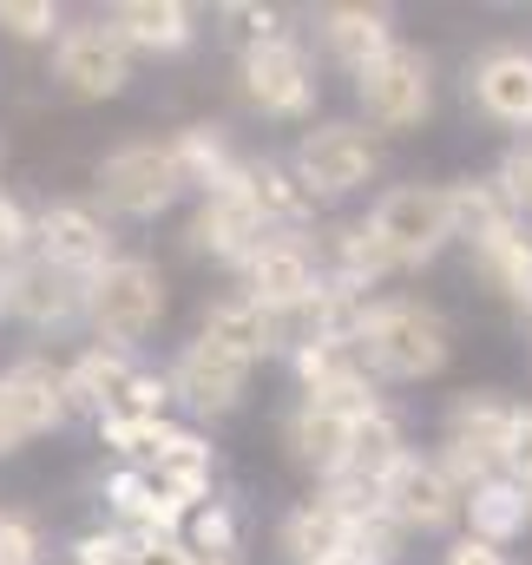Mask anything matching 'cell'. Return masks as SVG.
Here are the masks:
<instances>
[{
  "instance_id": "cell-1",
  "label": "cell",
  "mask_w": 532,
  "mask_h": 565,
  "mask_svg": "<svg viewBox=\"0 0 532 565\" xmlns=\"http://www.w3.org/2000/svg\"><path fill=\"white\" fill-rule=\"evenodd\" d=\"M355 355L389 375V382H421L447 369V322L427 302H369V322L355 335Z\"/></svg>"
},
{
  "instance_id": "cell-2",
  "label": "cell",
  "mask_w": 532,
  "mask_h": 565,
  "mask_svg": "<svg viewBox=\"0 0 532 565\" xmlns=\"http://www.w3.org/2000/svg\"><path fill=\"white\" fill-rule=\"evenodd\" d=\"M86 316L106 335V349L145 342L158 329V316H164V277L145 257H113L99 277L86 282Z\"/></svg>"
},
{
  "instance_id": "cell-3",
  "label": "cell",
  "mask_w": 532,
  "mask_h": 565,
  "mask_svg": "<svg viewBox=\"0 0 532 565\" xmlns=\"http://www.w3.org/2000/svg\"><path fill=\"white\" fill-rule=\"evenodd\" d=\"M513 422H520V408L513 402H500V395H460L454 408H447V480L454 487H480V480H493V467H507V447H513Z\"/></svg>"
},
{
  "instance_id": "cell-4",
  "label": "cell",
  "mask_w": 532,
  "mask_h": 565,
  "mask_svg": "<svg viewBox=\"0 0 532 565\" xmlns=\"http://www.w3.org/2000/svg\"><path fill=\"white\" fill-rule=\"evenodd\" d=\"M178 191H184V178H178L171 145L132 139V145H119V151L99 158V198H106V211H119V217H158Z\"/></svg>"
},
{
  "instance_id": "cell-5",
  "label": "cell",
  "mask_w": 532,
  "mask_h": 565,
  "mask_svg": "<svg viewBox=\"0 0 532 565\" xmlns=\"http://www.w3.org/2000/svg\"><path fill=\"white\" fill-rule=\"evenodd\" d=\"M369 231L382 237V250L395 257V270L427 264L447 237H454V217H447V191L434 184H395L375 211H369Z\"/></svg>"
},
{
  "instance_id": "cell-6",
  "label": "cell",
  "mask_w": 532,
  "mask_h": 565,
  "mask_svg": "<svg viewBox=\"0 0 532 565\" xmlns=\"http://www.w3.org/2000/svg\"><path fill=\"white\" fill-rule=\"evenodd\" d=\"M355 93H362V113H369L382 132H407V126H421V119H427V106H434L427 53H414V46L382 53L369 73H355Z\"/></svg>"
},
{
  "instance_id": "cell-7",
  "label": "cell",
  "mask_w": 532,
  "mask_h": 565,
  "mask_svg": "<svg viewBox=\"0 0 532 565\" xmlns=\"http://www.w3.org/2000/svg\"><path fill=\"white\" fill-rule=\"evenodd\" d=\"M244 93H251V106L269 113V119H302V113L316 106L309 53H302L289 33L251 40V53H244Z\"/></svg>"
},
{
  "instance_id": "cell-8",
  "label": "cell",
  "mask_w": 532,
  "mask_h": 565,
  "mask_svg": "<svg viewBox=\"0 0 532 565\" xmlns=\"http://www.w3.org/2000/svg\"><path fill=\"white\" fill-rule=\"evenodd\" d=\"M369 178H375V139L355 126H316L296 145V184L309 198H342V191H362Z\"/></svg>"
},
{
  "instance_id": "cell-9",
  "label": "cell",
  "mask_w": 532,
  "mask_h": 565,
  "mask_svg": "<svg viewBox=\"0 0 532 565\" xmlns=\"http://www.w3.org/2000/svg\"><path fill=\"white\" fill-rule=\"evenodd\" d=\"M264 217H257V204H251V191H244V164H231L211 191H204V204H198V217H191V244L198 250H211V257H224V264H244L257 244H264Z\"/></svg>"
},
{
  "instance_id": "cell-10",
  "label": "cell",
  "mask_w": 532,
  "mask_h": 565,
  "mask_svg": "<svg viewBox=\"0 0 532 565\" xmlns=\"http://www.w3.org/2000/svg\"><path fill=\"white\" fill-rule=\"evenodd\" d=\"M53 73L79 99H113L132 79V53H126V40L113 26H66L60 53H53Z\"/></svg>"
},
{
  "instance_id": "cell-11",
  "label": "cell",
  "mask_w": 532,
  "mask_h": 565,
  "mask_svg": "<svg viewBox=\"0 0 532 565\" xmlns=\"http://www.w3.org/2000/svg\"><path fill=\"white\" fill-rule=\"evenodd\" d=\"M33 237H40V264H53V270H66V277H79V282H93L113 264V231L86 204H53L33 224Z\"/></svg>"
},
{
  "instance_id": "cell-12",
  "label": "cell",
  "mask_w": 532,
  "mask_h": 565,
  "mask_svg": "<svg viewBox=\"0 0 532 565\" xmlns=\"http://www.w3.org/2000/svg\"><path fill=\"white\" fill-rule=\"evenodd\" d=\"M244 388H251V362L244 355H231V349H217V342H184V355H178V369H171V395H184L198 415H231V408H244Z\"/></svg>"
},
{
  "instance_id": "cell-13",
  "label": "cell",
  "mask_w": 532,
  "mask_h": 565,
  "mask_svg": "<svg viewBox=\"0 0 532 565\" xmlns=\"http://www.w3.org/2000/svg\"><path fill=\"white\" fill-rule=\"evenodd\" d=\"M382 507L395 513V526H421V533H440V526H454L460 520V487L447 480V467L440 460H401L395 473H389V487H382Z\"/></svg>"
},
{
  "instance_id": "cell-14",
  "label": "cell",
  "mask_w": 532,
  "mask_h": 565,
  "mask_svg": "<svg viewBox=\"0 0 532 565\" xmlns=\"http://www.w3.org/2000/svg\"><path fill=\"white\" fill-rule=\"evenodd\" d=\"M0 422L13 427L20 440L60 427L66 422V369H46V362L7 369V375H0Z\"/></svg>"
},
{
  "instance_id": "cell-15",
  "label": "cell",
  "mask_w": 532,
  "mask_h": 565,
  "mask_svg": "<svg viewBox=\"0 0 532 565\" xmlns=\"http://www.w3.org/2000/svg\"><path fill=\"white\" fill-rule=\"evenodd\" d=\"M244 277H251V296L264 302L269 316H289V309H302L309 296H316V264H309V250L302 244H289V237H264L251 257H244Z\"/></svg>"
},
{
  "instance_id": "cell-16",
  "label": "cell",
  "mask_w": 532,
  "mask_h": 565,
  "mask_svg": "<svg viewBox=\"0 0 532 565\" xmlns=\"http://www.w3.org/2000/svg\"><path fill=\"white\" fill-rule=\"evenodd\" d=\"M7 309L26 316L33 329H60V322H73L86 309V282L53 270V264H20L7 277Z\"/></svg>"
},
{
  "instance_id": "cell-17",
  "label": "cell",
  "mask_w": 532,
  "mask_h": 565,
  "mask_svg": "<svg viewBox=\"0 0 532 565\" xmlns=\"http://www.w3.org/2000/svg\"><path fill=\"white\" fill-rule=\"evenodd\" d=\"M474 99L500 126H532V53L526 46H493L474 66Z\"/></svg>"
},
{
  "instance_id": "cell-18",
  "label": "cell",
  "mask_w": 532,
  "mask_h": 565,
  "mask_svg": "<svg viewBox=\"0 0 532 565\" xmlns=\"http://www.w3.org/2000/svg\"><path fill=\"white\" fill-rule=\"evenodd\" d=\"M145 480H151V493L158 500H171V507H198L204 500V487H211V447L198 440V434H164V447L145 460Z\"/></svg>"
},
{
  "instance_id": "cell-19",
  "label": "cell",
  "mask_w": 532,
  "mask_h": 565,
  "mask_svg": "<svg viewBox=\"0 0 532 565\" xmlns=\"http://www.w3.org/2000/svg\"><path fill=\"white\" fill-rule=\"evenodd\" d=\"M204 342H217V349L257 362V355H269V349L283 342V329H276V316H269L264 302L244 289V296H224V302L204 309Z\"/></svg>"
},
{
  "instance_id": "cell-20",
  "label": "cell",
  "mask_w": 532,
  "mask_h": 565,
  "mask_svg": "<svg viewBox=\"0 0 532 565\" xmlns=\"http://www.w3.org/2000/svg\"><path fill=\"white\" fill-rule=\"evenodd\" d=\"M322 40L349 73H369L382 53H395V26L382 7H329L322 13Z\"/></svg>"
},
{
  "instance_id": "cell-21",
  "label": "cell",
  "mask_w": 532,
  "mask_h": 565,
  "mask_svg": "<svg viewBox=\"0 0 532 565\" xmlns=\"http://www.w3.org/2000/svg\"><path fill=\"white\" fill-rule=\"evenodd\" d=\"M113 33L126 40V53L145 46V53H178V46H191V7H178V0H126L119 13H113Z\"/></svg>"
},
{
  "instance_id": "cell-22",
  "label": "cell",
  "mask_w": 532,
  "mask_h": 565,
  "mask_svg": "<svg viewBox=\"0 0 532 565\" xmlns=\"http://www.w3.org/2000/svg\"><path fill=\"white\" fill-rule=\"evenodd\" d=\"M283 546L296 553L302 565H336L349 559V513L336 500H309L283 520Z\"/></svg>"
},
{
  "instance_id": "cell-23",
  "label": "cell",
  "mask_w": 532,
  "mask_h": 565,
  "mask_svg": "<svg viewBox=\"0 0 532 565\" xmlns=\"http://www.w3.org/2000/svg\"><path fill=\"white\" fill-rule=\"evenodd\" d=\"M349 440H355V422H342V415H329V408H296V422H289V447H296V460L302 467H316V473H342V460H349Z\"/></svg>"
},
{
  "instance_id": "cell-24",
  "label": "cell",
  "mask_w": 532,
  "mask_h": 565,
  "mask_svg": "<svg viewBox=\"0 0 532 565\" xmlns=\"http://www.w3.org/2000/svg\"><path fill=\"white\" fill-rule=\"evenodd\" d=\"M474 264H480V277L493 282L500 296H513L520 309H532V237H520V224L480 237L474 244Z\"/></svg>"
},
{
  "instance_id": "cell-25",
  "label": "cell",
  "mask_w": 532,
  "mask_h": 565,
  "mask_svg": "<svg viewBox=\"0 0 532 565\" xmlns=\"http://www.w3.org/2000/svg\"><path fill=\"white\" fill-rule=\"evenodd\" d=\"M126 382H132V362H126L119 349H86V355L66 369V408H99V415H113V402H119Z\"/></svg>"
},
{
  "instance_id": "cell-26",
  "label": "cell",
  "mask_w": 532,
  "mask_h": 565,
  "mask_svg": "<svg viewBox=\"0 0 532 565\" xmlns=\"http://www.w3.org/2000/svg\"><path fill=\"white\" fill-rule=\"evenodd\" d=\"M460 507L474 513V540H487V546H507L526 526V487H513V480H480L460 493Z\"/></svg>"
},
{
  "instance_id": "cell-27",
  "label": "cell",
  "mask_w": 532,
  "mask_h": 565,
  "mask_svg": "<svg viewBox=\"0 0 532 565\" xmlns=\"http://www.w3.org/2000/svg\"><path fill=\"white\" fill-rule=\"evenodd\" d=\"M447 217H454V237L480 244V237H493V231L513 224V204L500 198V184H454L447 191Z\"/></svg>"
},
{
  "instance_id": "cell-28",
  "label": "cell",
  "mask_w": 532,
  "mask_h": 565,
  "mask_svg": "<svg viewBox=\"0 0 532 565\" xmlns=\"http://www.w3.org/2000/svg\"><path fill=\"white\" fill-rule=\"evenodd\" d=\"M171 158H178V178H184V184H198V191H211V184L237 164L217 126H184V132L171 139Z\"/></svg>"
},
{
  "instance_id": "cell-29",
  "label": "cell",
  "mask_w": 532,
  "mask_h": 565,
  "mask_svg": "<svg viewBox=\"0 0 532 565\" xmlns=\"http://www.w3.org/2000/svg\"><path fill=\"white\" fill-rule=\"evenodd\" d=\"M244 191H251V204H257V217H283V224H296V217H309V191L283 171V164H244Z\"/></svg>"
},
{
  "instance_id": "cell-30",
  "label": "cell",
  "mask_w": 532,
  "mask_h": 565,
  "mask_svg": "<svg viewBox=\"0 0 532 565\" xmlns=\"http://www.w3.org/2000/svg\"><path fill=\"white\" fill-rule=\"evenodd\" d=\"M336 257H342V277L362 282V289H369L375 277H389V270H395V257L382 250V237H375L369 224H349V231L336 237Z\"/></svg>"
},
{
  "instance_id": "cell-31",
  "label": "cell",
  "mask_w": 532,
  "mask_h": 565,
  "mask_svg": "<svg viewBox=\"0 0 532 565\" xmlns=\"http://www.w3.org/2000/svg\"><path fill=\"white\" fill-rule=\"evenodd\" d=\"M99 434L119 447V454H132V460H151L158 447H164V422H138V415H99Z\"/></svg>"
},
{
  "instance_id": "cell-32",
  "label": "cell",
  "mask_w": 532,
  "mask_h": 565,
  "mask_svg": "<svg viewBox=\"0 0 532 565\" xmlns=\"http://www.w3.org/2000/svg\"><path fill=\"white\" fill-rule=\"evenodd\" d=\"M0 26L13 40H46L60 26V7L53 0H0Z\"/></svg>"
},
{
  "instance_id": "cell-33",
  "label": "cell",
  "mask_w": 532,
  "mask_h": 565,
  "mask_svg": "<svg viewBox=\"0 0 532 565\" xmlns=\"http://www.w3.org/2000/svg\"><path fill=\"white\" fill-rule=\"evenodd\" d=\"M500 198H507L513 211H532V139L507 151V164H500Z\"/></svg>"
},
{
  "instance_id": "cell-34",
  "label": "cell",
  "mask_w": 532,
  "mask_h": 565,
  "mask_svg": "<svg viewBox=\"0 0 532 565\" xmlns=\"http://www.w3.org/2000/svg\"><path fill=\"white\" fill-rule=\"evenodd\" d=\"M138 546L126 533H86L79 546H73V565H132Z\"/></svg>"
},
{
  "instance_id": "cell-35",
  "label": "cell",
  "mask_w": 532,
  "mask_h": 565,
  "mask_svg": "<svg viewBox=\"0 0 532 565\" xmlns=\"http://www.w3.org/2000/svg\"><path fill=\"white\" fill-rule=\"evenodd\" d=\"M0 565H40V533L20 513H0Z\"/></svg>"
},
{
  "instance_id": "cell-36",
  "label": "cell",
  "mask_w": 532,
  "mask_h": 565,
  "mask_svg": "<svg viewBox=\"0 0 532 565\" xmlns=\"http://www.w3.org/2000/svg\"><path fill=\"white\" fill-rule=\"evenodd\" d=\"M26 237H33V217L0 191V257H20V250H26Z\"/></svg>"
},
{
  "instance_id": "cell-37",
  "label": "cell",
  "mask_w": 532,
  "mask_h": 565,
  "mask_svg": "<svg viewBox=\"0 0 532 565\" xmlns=\"http://www.w3.org/2000/svg\"><path fill=\"white\" fill-rule=\"evenodd\" d=\"M231 540H237V526H231V513H224V507L198 513V546H191V553H231Z\"/></svg>"
},
{
  "instance_id": "cell-38",
  "label": "cell",
  "mask_w": 532,
  "mask_h": 565,
  "mask_svg": "<svg viewBox=\"0 0 532 565\" xmlns=\"http://www.w3.org/2000/svg\"><path fill=\"white\" fill-rule=\"evenodd\" d=\"M507 467L532 480V408H520V422H513V447H507Z\"/></svg>"
},
{
  "instance_id": "cell-39",
  "label": "cell",
  "mask_w": 532,
  "mask_h": 565,
  "mask_svg": "<svg viewBox=\"0 0 532 565\" xmlns=\"http://www.w3.org/2000/svg\"><path fill=\"white\" fill-rule=\"evenodd\" d=\"M447 565H507V553H500V546H487V540H474V533H467V540H460V546H454V553H447Z\"/></svg>"
},
{
  "instance_id": "cell-40",
  "label": "cell",
  "mask_w": 532,
  "mask_h": 565,
  "mask_svg": "<svg viewBox=\"0 0 532 565\" xmlns=\"http://www.w3.org/2000/svg\"><path fill=\"white\" fill-rule=\"evenodd\" d=\"M224 13H231L244 33H257V40H269V33H276V13H269V7H244V0H237V7H224Z\"/></svg>"
},
{
  "instance_id": "cell-41",
  "label": "cell",
  "mask_w": 532,
  "mask_h": 565,
  "mask_svg": "<svg viewBox=\"0 0 532 565\" xmlns=\"http://www.w3.org/2000/svg\"><path fill=\"white\" fill-rule=\"evenodd\" d=\"M178 565H237V559H231V553H191V546H184Z\"/></svg>"
},
{
  "instance_id": "cell-42",
  "label": "cell",
  "mask_w": 532,
  "mask_h": 565,
  "mask_svg": "<svg viewBox=\"0 0 532 565\" xmlns=\"http://www.w3.org/2000/svg\"><path fill=\"white\" fill-rule=\"evenodd\" d=\"M13 447H20V434H13V427L0 422V454H13Z\"/></svg>"
},
{
  "instance_id": "cell-43",
  "label": "cell",
  "mask_w": 532,
  "mask_h": 565,
  "mask_svg": "<svg viewBox=\"0 0 532 565\" xmlns=\"http://www.w3.org/2000/svg\"><path fill=\"white\" fill-rule=\"evenodd\" d=\"M520 487H526V520H532V480H520Z\"/></svg>"
},
{
  "instance_id": "cell-44",
  "label": "cell",
  "mask_w": 532,
  "mask_h": 565,
  "mask_svg": "<svg viewBox=\"0 0 532 565\" xmlns=\"http://www.w3.org/2000/svg\"><path fill=\"white\" fill-rule=\"evenodd\" d=\"M0 309H7V277H0Z\"/></svg>"
},
{
  "instance_id": "cell-45",
  "label": "cell",
  "mask_w": 532,
  "mask_h": 565,
  "mask_svg": "<svg viewBox=\"0 0 532 565\" xmlns=\"http://www.w3.org/2000/svg\"><path fill=\"white\" fill-rule=\"evenodd\" d=\"M526 322H532V309H526Z\"/></svg>"
},
{
  "instance_id": "cell-46",
  "label": "cell",
  "mask_w": 532,
  "mask_h": 565,
  "mask_svg": "<svg viewBox=\"0 0 532 565\" xmlns=\"http://www.w3.org/2000/svg\"><path fill=\"white\" fill-rule=\"evenodd\" d=\"M336 565H349V559H336Z\"/></svg>"
}]
</instances>
